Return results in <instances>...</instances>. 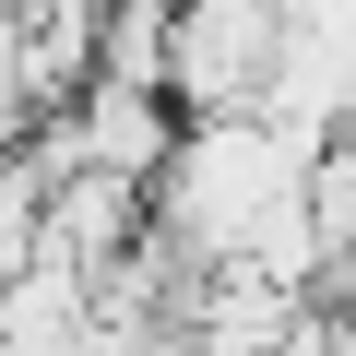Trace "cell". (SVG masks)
Here are the masks:
<instances>
[{"label":"cell","mask_w":356,"mask_h":356,"mask_svg":"<svg viewBox=\"0 0 356 356\" xmlns=\"http://www.w3.org/2000/svg\"><path fill=\"white\" fill-rule=\"evenodd\" d=\"M166 72H178V0H107V24H95V83L166 95Z\"/></svg>","instance_id":"cell-3"},{"label":"cell","mask_w":356,"mask_h":356,"mask_svg":"<svg viewBox=\"0 0 356 356\" xmlns=\"http://www.w3.org/2000/svg\"><path fill=\"white\" fill-rule=\"evenodd\" d=\"M285 202H309V143H285L273 119H191V143L154 191V238L191 273H226Z\"/></svg>","instance_id":"cell-1"},{"label":"cell","mask_w":356,"mask_h":356,"mask_svg":"<svg viewBox=\"0 0 356 356\" xmlns=\"http://www.w3.org/2000/svg\"><path fill=\"white\" fill-rule=\"evenodd\" d=\"M285 36H297L285 0H178L166 107H178V119H261V95H273V72H285Z\"/></svg>","instance_id":"cell-2"}]
</instances>
